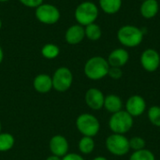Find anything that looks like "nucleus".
<instances>
[{"instance_id":"nucleus-21","label":"nucleus","mask_w":160,"mask_h":160,"mask_svg":"<svg viewBox=\"0 0 160 160\" xmlns=\"http://www.w3.org/2000/svg\"><path fill=\"white\" fill-rule=\"evenodd\" d=\"M41 54L46 59H55L60 54V48L56 44L47 43L41 48Z\"/></svg>"},{"instance_id":"nucleus-28","label":"nucleus","mask_w":160,"mask_h":160,"mask_svg":"<svg viewBox=\"0 0 160 160\" xmlns=\"http://www.w3.org/2000/svg\"><path fill=\"white\" fill-rule=\"evenodd\" d=\"M62 160H84V158L81 155H79V154L68 153L65 157L62 158Z\"/></svg>"},{"instance_id":"nucleus-20","label":"nucleus","mask_w":160,"mask_h":160,"mask_svg":"<svg viewBox=\"0 0 160 160\" xmlns=\"http://www.w3.org/2000/svg\"><path fill=\"white\" fill-rule=\"evenodd\" d=\"M84 32H85V38H87L89 40H92V41L98 40L102 36L101 27L96 22H93L91 24L84 26Z\"/></svg>"},{"instance_id":"nucleus-24","label":"nucleus","mask_w":160,"mask_h":160,"mask_svg":"<svg viewBox=\"0 0 160 160\" xmlns=\"http://www.w3.org/2000/svg\"><path fill=\"white\" fill-rule=\"evenodd\" d=\"M129 160H156V157L152 151L144 148L142 150L134 151L131 154Z\"/></svg>"},{"instance_id":"nucleus-22","label":"nucleus","mask_w":160,"mask_h":160,"mask_svg":"<svg viewBox=\"0 0 160 160\" xmlns=\"http://www.w3.org/2000/svg\"><path fill=\"white\" fill-rule=\"evenodd\" d=\"M15 139L10 133H0V152H8L13 148Z\"/></svg>"},{"instance_id":"nucleus-34","label":"nucleus","mask_w":160,"mask_h":160,"mask_svg":"<svg viewBox=\"0 0 160 160\" xmlns=\"http://www.w3.org/2000/svg\"><path fill=\"white\" fill-rule=\"evenodd\" d=\"M1 128H2V126H1V122H0V133H1Z\"/></svg>"},{"instance_id":"nucleus-18","label":"nucleus","mask_w":160,"mask_h":160,"mask_svg":"<svg viewBox=\"0 0 160 160\" xmlns=\"http://www.w3.org/2000/svg\"><path fill=\"white\" fill-rule=\"evenodd\" d=\"M99 8L107 14L117 13L123 4L122 0H98Z\"/></svg>"},{"instance_id":"nucleus-29","label":"nucleus","mask_w":160,"mask_h":160,"mask_svg":"<svg viewBox=\"0 0 160 160\" xmlns=\"http://www.w3.org/2000/svg\"><path fill=\"white\" fill-rule=\"evenodd\" d=\"M46 160H62V158H59V157H57V156L52 155V156L48 157Z\"/></svg>"},{"instance_id":"nucleus-33","label":"nucleus","mask_w":160,"mask_h":160,"mask_svg":"<svg viewBox=\"0 0 160 160\" xmlns=\"http://www.w3.org/2000/svg\"><path fill=\"white\" fill-rule=\"evenodd\" d=\"M1 28H2V20L0 19V30H1Z\"/></svg>"},{"instance_id":"nucleus-10","label":"nucleus","mask_w":160,"mask_h":160,"mask_svg":"<svg viewBox=\"0 0 160 160\" xmlns=\"http://www.w3.org/2000/svg\"><path fill=\"white\" fill-rule=\"evenodd\" d=\"M146 101L140 95H133L129 97L126 102V111L134 118L139 117L146 111Z\"/></svg>"},{"instance_id":"nucleus-9","label":"nucleus","mask_w":160,"mask_h":160,"mask_svg":"<svg viewBox=\"0 0 160 160\" xmlns=\"http://www.w3.org/2000/svg\"><path fill=\"white\" fill-rule=\"evenodd\" d=\"M141 65L147 72H155L160 66L159 52L152 48L146 49L141 55Z\"/></svg>"},{"instance_id":"nucleus-17","label":"nucleus","mask_w":160,"mask_h":160,"mask_svg":"<svg viewBox=\"0 0 160 160\" xmlns=\"http://www.w3.org/2000/svg\"><path fill=\"white\" fill-rule=\"evenodd\" d=\"M103 108L112 114L123 110V101L119 96L111 94L105 97Z\"/></svg>"},{"instance_id":"nucleus-14","label":"nucleus","mask_w":160,"mask_h":160,"mask_svg":"<svg viewBox=\"0 0 160 160\" xmlns=\"http://www.w3.org/2000/svg\"><path fill=\"white\" fill-rule=\"evenodd\" d=\"M129 60V53L124 48H117L111 52L108 56V63L110 67L122 68L127 65Z\"/></svg>"},{"instance_id":"nucleus-3","label":"nucleus","mask_w":160,"mask_h":160,"mask_svg":"<svg viewBox=\"0 0 160 160\" xmlns=\"http://www.w3.org/2000/svg\"><path fill=\"white\" fill-rule=\"evenodd\" d=\"M98 7L95 3L91 1H84L77 6L74 12V17L78 24L86 26L95 22L98 17Z\"/></svg>"},{"instance_id":"nucleus-19","label":"nucleus","mask_w":160,"mask_h":160,"mask_svg":"<svg viewBox=\"0 0 160 160\" xmlns=\"http://www.w3.org/2000/svg\"><path fill=\"white\" fill-rule=\"evenodd\" d=\"M95 141L92 137L82 136V138L79 141L78 148L82 155H90L95 150Z\"/></svg>"},{"instance_id":"nucleus-25","label":"nucleus","mask_w":160,"mask_h":160,"mask_svg":"<svg viewBox=\"0 0 160 160\" xmlns=\"http://www.w3.org/2000/svg\"><path fill=\"white\" fill-rule=\"evenodd\" d=\"M145 145H146V142L142 137L135 136V137H133V138H131L129 140V147L133 151L142 150V149L145 148Z\"/></svg>"},{"instance_id":"nucleus-5","label":"nucleus","mask_w":160,"mask_h":160,"mask_svg":"<svg viewBox=\"0 0 160 160\" xmlns=\"http://www.w3.org/2000/svg\"><path fill=\"white\" fill-rule=\"evenodd\" d=\"M76 128L82 136L95 137L100 130L98 119L91 113H82L76 119Z\"/></svg>"},{"instance_id":"nucleus-27","label":"nucleus","mask_w":160,"mask_h":160,"mask_svg":"<svg viewBox=\"0 0 160 160\" xmlns=\"http://www.w3.org/2000/svg\"><path fill=\"white\" fill-rule=\"evenodd\" d=\"M44 0H19V2L26 8H37L38 6L43 4Z\"/></svg>"},{"instance_id":"nucleus-13","label":"nucleus","mask_w":160,"mask_h":160,"mask_svg":"<svg viewBox=\"0 0 160 160\" xmlns=\"http://www.w3.org/2000/svg\"><path fill=\"white\" fill-rule=\"evenodd\" d=\"M84 38V26L78 23L69 26L65 33V40L69 45H77L81 43Z\"/></svg>"},{"instance_id":"nucleus-30","label":"nucleus","mask_w":160,"mask_h":160,"mask_svg":"<svg viewBox=\"0 0 160 160\" xmlns=\"http://www.w3.org/2000/svg\"><path fill=\"white\" fill-rule=\"evenodd\" d=\"M3 59H4V52H3L2 47L0 46V64L3 62Z\"/></svg>"},{"instance_id":"nucleus-31","label":"nucleus","mask_w":160,"mask_h":160,"mask_svg":"<svg viewBox=\"0 0 160 160\" xmlns=\"http://www.w3.org/2000/svg\"><path fill=\"white\" fill-rule=\"evenodd\" d=\"M93 160H108L105 157H97V158H95Z\"/></svg>"},{"instance_id":"nucleus-16","label":"nucleus","mask_w":160,"mask_h":160,"mask_svg":"<svg viewBox=\"0 0 160 160\" xmlns=\"http://www.w3.org/2000/svg\"><path fill=\"white\" fill-rule=\"evenodd\" d=\"M159 8L160 5L158 0H145L142 3L140 11L143 18L152 19L158 15Z\"/></svg>"},{"instance_id":"nucleus-4","label":"nucleus","mask_w":160,"mask_h":160,"mask_svg":"<svg viewBox=\"0 0 160 160\" xmlns=\"http://www.w3.org/2000/svg\"><path fill=\"white\" fill-rule=\"evenodd\" d=\"M133 124L134 118L124 110L112 113L109 120V128L115 134L125 135L133 128Z\"/></svg>"},{"instance_id":"nucleus-26","label":"nucleus","mask_w":160,"mask_h":160,"mask_svg":"<svg viewBox=\"0 0 160 160\" xmlns=\"http://www.w3.org/2000/svg\"><path fill=\"white\" fill-rule=\"evenodd\" d=\"M108 76H110L112 80H119L123 76V70L122 68L117 67H110Z\"/></svg>"},{"instance_id":"nucleus-11","label":"nucleus","mask_w":160,"mask_h":160,"mask_svg":"<svg viewBox=\"0 0 160 160\" xmlns=\"http://www.w3.org/2000/svg\"><path fill=\"white\" fill-rule=\"evenodd\" d=\"M85 103L93 111H99L103 108L105 96L98 88H90L85 93Z\"/></svg>"},{"instance_id":"nucleus-35","label":"nucleus","mask_w":160,"mask_h":160,"mask_svg":"<svg viewBox=\"0 0 160 160\" xmlns=\"http://www.w3.org/2000/svg\"><path fill=\"white\" fill-rule=\"evenodd\" d=\"M141 1H142V2H143V1H145V0H141Z\"/></svg>"},{"instance_id":"nucleus-8","label":"nucleus","mask_w":160,"mask_h":160,"mask_svg":"<svg viewBox=\"0 0 160 160\" xmlns=\"http://www.w3.org/2000/svg\"><path fill=\"white\" fill-rule=\"evenodd\" d=\"M52 80V88L57 92L64 93L71 87L73 82V74L68 68L60 67L54 71Z\"/></svg>"},{"instance_id":"nucleus-6","label":"nucleus","mask_w":160,"mask_h":160,"mask_svg":"<svg viewBox=\"0 0 160 160\" xmlns=\"http://www.w3.org/2000/svg\"><path fill=\"white\" fill-rule=\"evenodd\" d=\"M35 16L39 22L47 25H52L59 22L61 18V12L59 8L54 5L43 3L37 8H35Z\"/></svg>"},{"instance_id":"nucleus-12","label":"nucleus","mask_w":160,"mask_h":160,"mask_svg":"<svg viewBox=\"0 0 160 160\" xmlns=\"http://www.w3.org/2000/svg\"><path fill=\"white\" fill-rule=\"evenodd\" d=\"M49 148L52 155L63 158L68 153L69 144L66 137L62 135H55L51 138L49 142Z\"/></svg>"},{"instance_id":"nucleus-2","label":"nucleus","mask_w":160,"mask_h":160,"mask_svg":"<svg viewBox=\"0 0 160 160\" xmlns=\"http://www.w3.org/2000/svg\"><path fill=\"white\" fill-rule=\"evenodd\" d=\"M143 31L135 26L127 24L119 28L117 32V38L119 42L128 48H135L139 46L143 40Z\"/></svg>"},{"instance_id":"nucleus-23","label":"nucleus","mask_w":160,"mask_h":160,"mask_svg":"<svg viewBox=\"0 0 160 160\" xmlns=\"http://www.w3.org/2000/svg\"><path fill=\"white\" fill-rule=\"evenodd\" d=\"M147 116L153 126L160 128V106L154 105L150 107L147 111Z\"/></svg>"},{"instance_id":"nucleus-15","label":"nucleus","mask_w":160,"mask_h":160,"mask_svg":"<svg viewBox=\"0 0 160 160\" xmlns=\"http://www.w3.org/2000/svg\"><path fill=\"white\" fill-rule=\"evenodd\" d=\"M34 89L39 94H47L52 89V80L48 74H38L33 81Z\"/></svg>"},{"instance_id":"nucleus-7","label":"nucleus","mask_w":160,"mask_h":160,"mask_svg":"<svg viewBox=\"0 0 160 160\" xmlns=\"http://www.w3.org/2000/svg\"><path fill=\"white\" fill-rule=\"evenodd\" d=\"M105 145L107 150L116 157H123L130 150L129 140L122 134L112 133L106 139Z\"/></svg>"},{"instance_id":"nucleus-32","label":"nucleus","mask_w":160,"mask_h":160,"mask_svg":"<svg viewBox=\"0 0 160 160\" xmlns=\"http://www.w3.org/2000/svg\"><path fill=\"white\" fill-rule=\"evenodd\" d=\"M8 1H9V0H0L1 3H5V2H8Z\"/></svg>"},{"instance_id":"nucleus-1","label":"nucleus","mask_w":160,"mask_h":160,"mask_svg":"<svg viewBox=\"0 0 160 160\" xmlns=\"http://www.w3.org/2000/svg\"><path fill=\"white\" fill-rule=\"evenodd\" d=\"M110 65L102 56H93L89 58L83 68L85 76L92 81H99L108 76Z\"/></svg>"}]
</instances>
